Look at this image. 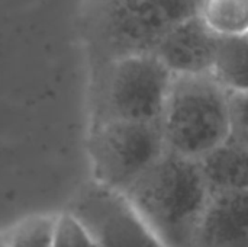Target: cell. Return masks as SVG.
Wrapping results in <instances>:
<instances>
[{"label": "cell", "mask_w": 248, "mask_h": 247, "mask_svg": "<svg viewBox=\"0 0 248 247\" xmlns=\"http://www.w3.org/2000/svg\"><path fill=\"white\" fill-rule=\"evenodd\" d=\"M125 197L164 246L195 247L211 198L198 160L166 150Z\"/></svg>", "instance_id": "6da1fadb"}, {"label": "cell", "mask_w": 248, "mask_h": 247, "mask_svg": "<svg viewBox=\"0 0 248 247\" xmlns=\"http://www.w3.org/2000/svg\"><path fill=\"white\" fill-rule=\"evenodd\" d=\"M201 0H87L84 32L92 67L153 54L180 22L198 13Z\"/></svg>", "instance_id": "7a4b0ae2"}, {"label": "cell", "mask_w": 248, "mask_h": 247, "mask_svg": "<svg viewBox=\"0 0 248 247\" xmlns=\"http://www.w3.org/2000/svg\"><path fill=\"white\" fill-rule=\"evenodd\" d=\"M173 74L154 54L92 67L90 127L106 122H160Z\"/></svg>", "instance_id": "3957f363"}, {"label": "cell", "mask_w": 248, "mask_h": 247, "mask_svg": "<svg viewBox=\"0 0 248 247\" xmlns=\"http://www.w3.org/2000/svg\"><path fill=\"white\" fill-rule=\"evenodd\" d=\"M160 125L169 151L199 160L230 137V93L212 74L174 76Z\"/></svg>", "instance_id": "277c9868"}, {"label": "cell", "mask_w": 248, "mask_h": 247, "mask_svg": "<svg viewBox=\"0 0 248 247\" xmlns=\"http://www.w3.org/2000/svg\"><path fill=\"white\" fill-rule=\"evenodd\" d=\"M160 122H106L90 127L93 181L125 195L166 153Z\"/></svg>", "instance_id": "5b68a950"}, {"label": "cell", "mask_w": 248, "mask_h": 247, "mask_svg": "<svg viewBox=\"0 0 248 247\" xmlns=\"http://www.w3.org/2000/svg\"><path fill=\"white\" fill-rule=\"evenodd\" d=\"M67 211L86 227L97 247H166L125 195L93 179L78 189Z\"/></svg>", "instance_id": "8992f818"}, {"label": "cell", "mask_w": 248, "mask_h": 247, "mask_svg": "<svg viewBox=\"0 0 248 247\" xmlns=\"http://www.w3.org/2000/svg\"><path fill=\"white\" fill-rule=\"evenodd\" d=\"M218 42L219 36L196 13L176 25L153 54L173 76L211 74Z\"/></svg>", "instance_id": "52a82bcc"}, {"label": "cell", "mask_w": 248, "mask_h": 247, "mask_svg": "<svg viewBox=\"0 0 248 247\" xmlns=\"http://www.w3.org/2000/svg\"><path fill=\"white\" fill-rule=\"evenodd\" d=\"M195 247H248V192H214Z\"/></svg>", "instance_id": "ba28073f"}, {"label": "cell", "mask_w": 248, "mask_h": 247, "mask_svg": "<svg viewBox=\"0 0 248 247\" xmlns=\"http://www.w3.org/2000/svg\"><path fill=\"white\" fill-rule=\"evenodd\" d=\"M214 192H248V148L227 140L198 160Z\"/></svg>", "instance_id": "9c48e42d"}, {"label": "cell", "mask_w": 248, "mask_h": 247, "mask_svg": "<svg viewBox=\"0 0 248 247\" xmlns=\"http://www.w3.org/2000/svg\"><path fill=\"white\" fill-rule=\"evenodd\" d=\"M211 74L228 93H247L248 33L219 38Z\"/></svg>", "instance_id": "30bf717a"}, {"label": "cell", "mask_w": 248, "mask_h": 247, "mask_svg": "<svg viewBox=\"0 0 248 247\" xmlns=\"http://www.w3.org/2000/svg\"><path fill=\"white\" fill-rule=\"evenodd\" d=\"M198 16L219 38L248 33V0H201Z\"/></svg>", "instance_id": "8fae6325"}, {"label": "cell", "mask_w": 248, "mask_h": 247, "mask_svg": "<svg viewBox=\"0 0 248 247\" xmlns=\"http://www.w3.org/2000/svg\"><path fill=\"white\" fill-rule=\"evenodd\" d=\"M57 215H31L6 234L9 247H52Z\"/></svg>", "instance_id": "7c38bea8"}, {"label": "cell", "mask_w": 248, "mask_h": 247, "mask_svg": "<svg viewBox=\"0 0 248 247\" xmlns=\"http://www.w3.org/2000/svg\"><path fill=\"white\" fill-rule=\"evenodd\" d=\"M52 247H97L86 227L68 211L57 215Z\"/></svg>", "instance_id": "4fadbf2b"}, {"label": "cell", "mask_w": 248, "mask_h": 247, "mask_svg": "<svg viewBox=\"0 0 248 247\" xmlns=\"http://www.w3.org/2000/svg\"><path fill=\"white\" fill-rule=\"evenodd\" d=\"M228 140L248 148V92L230 93Z\"/></svg>", "instance_id": "5bb4252c"}, {"label": "cell", "mask_w": 248, "mask_h": 247, "mask_svg": "<svg viewBox=\"0 0 248 247\" xmlns=\"http://www.w3.org/2000/svg\"><path fill=\"white\" fill-rule=\"evenodd\" d=\"M0 247H9V245H7V239H6V234H4V236L0 234Z\"/></svg>", "instance_id": "9a60e30c"}]
</instances>
